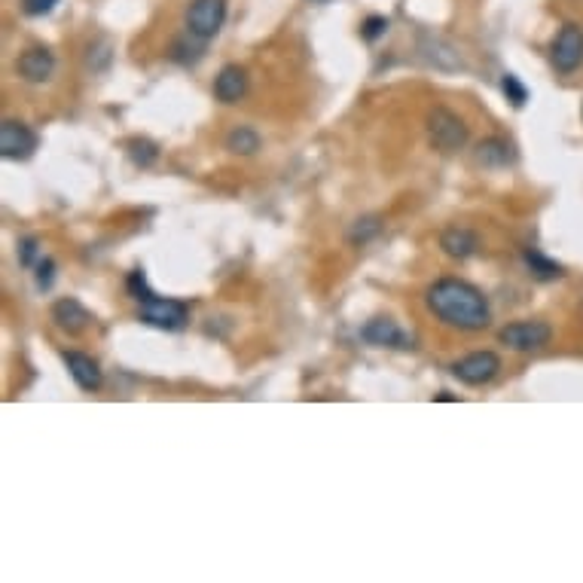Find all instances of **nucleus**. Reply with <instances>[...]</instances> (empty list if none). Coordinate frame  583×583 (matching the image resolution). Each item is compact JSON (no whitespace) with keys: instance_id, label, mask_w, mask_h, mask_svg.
<instances>
[{"instance_id":"7","label":"nucleus","mask_w":583,"mask_h":583,"mask_svg":"<svg viewBox=\"0 0 583 583\" xmlns=\"http://www.w3.org/2000/svg\"><path fill=\"white\" fill-rule=\"evenodd\" d=\"M498 370H501V358L495 352H471L452 364V376L464 385H474V388L492 382L498 376Z\"/></svg>"},{"instance_id":"13","label":"nucleus","mask_w":583,"mask_h":583,"mask_svg":"<svg viewBox=\"0 0 583 583\" xmlns=\"http://www.w3.org/2000/svg\"><path fill=\"white\" fill-rule=\"evenodd\" d=\"M440 248L452 260H468L480 251V239H477V232L468 229V226H449V229H443V236H440Z\"/></svg>"},{"instance_id":"18","label":"nucleus","mask_w":583,"mask_h":583,"mask_svg":"<svg viewBox=\"0 0 583 583\" xmlns=\"http://www.w3.org/2000/svg\"><path fill=\"white\" fill-rule=\"evenodd\" d=\"M382 217L379 214H367V217H358L355 223H352V229H348V242L352 245H367V242H373L379 232H382Z\"/></svg>"},{"instance_id":"15","label":"nucleus","mask_w":583,"mask_h":583,"mask_svg":"<svg viewBox=\"0 0 583 583\" xmlns=\"http://www.w3.org/2000/svg\"><path fill=\"white\" fill-rule=\"evenodd\" d=\"M474 156H477V162L483 168H507V165L516 162V150H513V144L507 138H486V141H480Z\"/></svg>"},{"instance_id":"1","label":"nucleus","mask_w":583,"mask_h":583,"mask_svg":"<svg viewBox=\"0 0 583 583\" xmlns=\"http://www.w3.org/2000/svg\"><path fill=\"white\" fill-rule=\"evenodd\" d=\"M428 312L446 327L477 333L492 324V306L480 287L461 278H437L425 294Z\"/></svg>"},{"instance_id":"8","label":"nucleus","mask_w":583,"mask_h":583,"mask_svg":"<svg viewBox=\"0 0 583 583\" xmlns=\"http://www.w3.org/2000/svg\"><path fill=\"white\" fill-rule=\"evenodd\" d=\"M361 339L370 342V345H379V348H394V352H410V348H416V336L406 333L391 318H373V321H367L364 330H361Z\"/></svg>"},{"instance_id":"16","label":"nucleus","mask_w":583,"mask_h":583,"mask_svg":"<svg viewBox=\"0 0 583 583\" xmlns=\"http://www.w3.org/2000/svg\"><path fill=\"white\" fill-rule=\"evenodd\" d=\"M522 260H526V269H529V275H532L535 281L550 284V281H559V278L565 275L562 263H556V260L544 257V254H541V251H535V248H526V251H522Z\"/></svg>"},{"instance_id":"4","label":"nucleus","mask_w":583,"mask_h":583,"mask_svg":"<svg viewBox=\"0 0 583 583\" xmlns=\"http://www.w3.org/2000/svg\"><path fill=\"white\" fill-rule=\"evenodd\" d=\"M553 339V327L547 321H513L498 330V342L510 352H541Z\"/></svg>"},{"instance_id":"24","label":"nucleus","mask_w":583,"mask_h":583,"mask_svg":"<svg viewBox=\"0 0 583 583\" xmlns=\"http://www.w3.org/2000/svg\"><path fill=\"white\" fill-rule=\"evenodd\" d=\"M55 7H58V0H22V13L31 16V19L49 16Z\"/></svg>"},{"instance_id":"25","label":"nucleus","mask_w":583,"mask_h":583,"mask_svg":"<svg viewBox=\"0 0 583 583\" xmlns=\"http://www.w3.org/2000/svg\"><path fill=\"white\" fill-rule=\"evenodd\" d=\"M52 281H55V260H52V257L37 260V287H40V290H49Z\"/></svg>"},{"instance_id":"17","label":"nucleus","mask_w":583,"mask_h":583,"mask_svg":"<svg viewBox=\"0 0 583 583\" xmlns=\"http://www.w3.org/2000/svg\"><path fill=\"white\" fill-rule=\"evenodd\" d=\"M260 135L251 126H236L226 135V150L236 153V156H254L260 150Z\"/></svg>"},{"instance_id":"10","label":"nucleus","mask_w":583,"mask_h":583,"mask_svg":"<svg viewBox=\"0 0 583 583\" xmlns=\"http://www.w3.org/2000/svg\"><path fill=\"white\" fill-rule=\"evenodd\" d=\"M16 71H19V77L25 83H46L55 74V55H52V49H46V46H28L19 55Z\"/></svg>"},{"instance_id":"12","label":"nucleus","mask_w":583,"mask_h":583,"mask_svg":"<svg viewBox=\"0 0 583 583\" xmlns=\"http://www.w3.org/2000/svg\"><path fill=\"white\" fill-rule=\"evenodd\" d=\"M65 364H68V373H71V379L77 382L80 391H89V394L101 391L104 373H101L95 358H89L83 352H65Z\"/></svg>"},{"instance_id":"2","label":"nucleus","mask_w":583,"mask_h":583,"mask_svg":"<svg viewBox=\"0 0 583 583\" xmlns=\"http://www.w3.org/2000/svg\"><path fill=\"white\" fill-rule=\"evenodd\" d=\"M425 129H428V141L434 150L440 153H455V150H464V144H468L471 132L468 126H464V120L458 113H452L449 107H434L428 113V120H425Z\"/></svg>"},{"instance_id":"26","label":"nucleus","mask_w":583,"mask_h":583,"mask_svg":"<svg viewBox=\"0 0 583 583\" xmlns=\"http://www.w3.org/2000/svg\"><path fill=\"white\" fill-rule=\"evenodd\" d=\"M318 4H324V0H318Z\"/></svg>"},{"instance_id":"19","label":"nucleus","mask_w":583,"mask_h":583,"mask_svg":"<svg viewBox=\"0 0 583 583\" xmlns=\"http://www.w3.org/2000/svg\"><path fill=\"white\" fill-rule=\"evenodd\" d=\"M202 52H205V40H199V37H193L190 34V43L187 40H178V43H174L171 46V58H174V62H178V65H196L199 62V58H202Z\"/></svg>"},{"instance_id":"14","label":"nucleus","mask_w":583,"mask_h":583,"mask_svg":"<svg viewBox=\"0 0 583 583\" xmlns=\"http://www.w3.org/2000/svg\"><path fill=\"white\" fill-rule=\"evenodd\" d=\"M52 321H55L58 330H65V333H83L92 324V315L80 300L65 297V300H58L52 306Z\"/></svg>"},{"instance_id":"6","label":"nucleus","mask_w":583,"mask_h":583,"mask_svg":"<svg viewBox=\"0 0 583 583\" xmlns=\"http://www.w3.org/2000/svg\"><path fill=\"white\" fill-rule=\"evenodd\" d=\"M138 318L150 327H159V330H181L190 318V309L181 303V300H165L159 294H153L150 300L138 303Z\"/></svg>"},{"instance_id":"22","label":"nucleus","mask_w":583,"mask_h":583,"mask_svg":"<svg viewBox=\"0 0 583 583\" xmlns=\"http://www.w3.org/2000/svg\"><path fill=\"white\" fill-rule=\"evenodd\" d=\"M385 31H388V19H385V16H367L364 25H361V37H364L367 43H376Z\"/></svg>"},{"instance_id":"3","label":"nucleus","mask_w":583,"mask_h":583,"mask_svg":"<svg viewBox=\"0 0 583 583\" xmlns=\"http://www.w3.org/2000/svg\"><path fill=\"white\" fill-rule=\"evenodd\" d=\"M550 65L556 74L568 77L583 65V28L577 22H565L550 43Z\"/></svg>"},{"instance_id":"9","label":"nucleus","mask_w":583,"mask_h":583,"mask_svg":"<svg viewBox=\"0 0 583 583\" xmlns=\"http://www.w3.org/2000/svg\"><path fill=\"white\" fill-rule=\"evenodd\" d=\"M34 150H37L34 129L19 120H4V126H0V156L22 162V159H31Z\"/></svg>"},{"instance_id":"20","label":"nucleus","mask_w":583,"mask_h":583,"mask_svg":"<svg viewBox=\"0 0 583 583\" xmlns=\"http://www.w3.org/2000/svg\"><path fill=\"white\" fill-rule=\"evenodd\" d=\"M129 159H132L138 168H150V165L159 159V147H156L150 138H132V141H129Z\"/></svg>"},{"instance_id":"11","label":"nucleus","mask_w":583,"mask_h":583,"mask_svg":"<svg viewBox=\"0 0 583 583\" xmlns=\"http://www.w3.org/2000/svg\"><path fill=\"white\" fill-rule=\"evenodd\" d=\"M248 95V74L239 65H223L214 77V98L220 104H239Z\"/></svg>"},{"instance_id":"21","label":"nucleus","mask_w":583,"mask_h":583,"mask_svg":"<svg viewBox=\"0 0 583 583\" xmlns=\"http://www.w3.org/2000/svg\"><path fill=\"white\" fill-rule=\"evenodd\" d=\"M501 92L507 95V101L513 104V107H522L529 101V89L522 86V80L516 77V74H504L501 77Z\"/></svg>"},{"instance_id":"5","label":"nucleus","mask_w":583,"mask_h":583,"mask_svg":"<svg viewBox=\"0 0 583 583\" xmlns=\"http://www.w3.org/2000/svg\"><path fill=\"white\" fill-rule=\"evenodd\" d=\"M184 22H187V34L205 43L214 40L226 22V0H190Z\"/></svg>"},{"instance_id":"23","label":"nucleus","mask_w":583,"mask_h":583,"mask_svg":"<svg viewBox=\"0 0 583 583\" xmlns=\"http://www.w3.org/2000/svg\"><path fill=\"white\" fill-rule=\"evenodd\" d=\"M37 257H40V242L34 236L22 239L19 242V263L28 269V266H37Z\"/></svg>"}]
</instances>
